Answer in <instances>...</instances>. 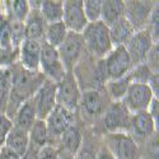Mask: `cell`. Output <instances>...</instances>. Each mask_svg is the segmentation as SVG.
<instances>
[{"instance_id": "cell-12", "label": "cell", "mask_w": 159, "mask_h": 159, "mask_svg": "<svg viewBox=\"0 0 159 159\" xmlns=\"http://www.w3.org/2000/svg\"><path fill=\"white\" fill-rule=\"evenodd\" d=\"M39 73H42L46 79L59 83L66 74L57 50L47 43H42L41 59H39Z\"/></svg>"}, {"instance_id": "cell-47", "label": "cell", "mask_w": 159, "mask_h": 159, "mask_svg": "<svg viewBox=\"0 0 159 159\" xmlns=\"http://www.w3.org/2000/svg\"><path fill=\"white\" fill-rule=\"evenodd\" d=\"M0 71H2V68H0Z\"/></svg>"}, {"instance_id": "cell-30", "label": "cell", "mask_w": 159, "mask_h": 159, "mask_svg": "<svg viewBox=\"0 0 159 159\" xmlns=\"http://www.w3.org/2000/svg\"><path fill=\"white\" fill-rule=\"evenodd\" d=\"M11 89V70L3 68L0 71V113H5Z\"/></svg>"}, {"instance_id": "cell-31", "label": "cell", "mask_w": 159, "mask_h": 159, "mask_svg": "<svg viewBox=\"0 0 159 159\" xmlns=\"http://www.w3.org/2000/svg\"><path fill=\"white\" fill-rule=\"evenodd\" d=\"M0 50L3 51H14L11 45V27L10 19L4 14L0 19Z\"/></svg>"}, {"instance_id": "cell-38", "label": "cell", "mask_w": 159, "mask_h": 159, "mask_svg": "<svg viewBox=\"0 0 159 159\" xmlns=\"http://www.w3.org/2000/svg\"><path fill=\"white\" fill-rule=\"evenodd\" d=\"M144 62L147 64V66L150 69V71L153 74H159V71H158V66H159V45L158 43L153 45V47L150 48L149 54H148V56H147V59H145Z\"/></svg>"}, {"instance_id": "cell-21", "label": "cell", "mask_w": 159, "mask_h": 159, "mask_svg": "<svg viewBox=\"0 0 159 159\" xmlns=\"http://www.w3.org/2000/svg\"><path fill=\"white\" fill-rule=\"evenodd\" d=\"M102 141V138L96 135L90 127H84L83 141L79 150L74 155V159H97Z\"/></svg>"}, {"instance_id": "cell-25", "label": "cell", "mask_w": 159, "mask_h": 159, "mask_svg": "<svg viewBox=\"0 0 159 159\" xmlns=\"http://www.w3.org/2000/svg\"><path fill=\"white\" fill-rule=\"evenodd\" d=\"M28 145H30L28 131L13 126L10 134L8 135V138L5 140L4 147H7L8 149L13 150L14 153H17L19 157H22L23 153L27 150Z\"/></svg>"}, {"instance_id": "cell-22", "label": "cell", "mask_w": 159, "mask_h": 159, "mask_svg": "<svg viewBox=\"0 0 159 159\" xmlns=\"http://www.w3.org/2000/svg\"><path fill=\"white\" fill-rule=\"evenodd\" d=\"M108 30H110V37H111V42L113 47L126 46V43L130 41V38L135 33L134 27H132L131 23L125 17H122L116 23H113L111 27H108Z\"/></svg>"}, {"instance_id": "cell-10", "label": "cell", "mask_w": 159, "mask_h": 159, "mask_svg": "<svg viewBox=\"0 0 159 159\" xmlns=\"http://www.w3.org/2000/svg\"><path fill=\"white\" fill-rule=\"evenodd\" d=\"M103 61L108 80L121 79L129 75L132 70V64L125 46L113 47L110 54L103 59Z\"/></svg>"}, {"instance_id": "cell-24", "label": "cell", "mask_w": 159, "mask_h": 159, "mask_svg": "<svg viewBox=\"0 0 159 159\" xmlns=\"http://www.w3.org/2000/svg\"><path fill=\"white\" fill-rule=\"evenodd\" d=\"M125 17V2L124 0H102L101 20L111 27L113 23Z\"/></svg>"}, {"instance_id": "cell-16", "label": "cell", "mask_w": 159, "mask_h": 159, "mask_svg": "<svg viewBox=\"0 0 159 159\" xmlns=\"http://www.w3.org/2000/svg\"><path fill=\"white\" fill-rule=\"evenodd\" d=\"M62 23L69 32L82 34V32L89 23L84 14L83 0H66L64 2Z\"/></svg>"}, {"instance_id": "cell-15", "label": "cell", "mask_w": 159, "mask_h": 159, "mask_svg": "<svg viewBox=\"0 0 159 159\" xmlns=\"http://www.w3.org/2000/svg\"><path fill=\"white\" fill-rule=\"evenodd\" d=\"M38 120H46L47 116L56 107V83L46 80L38 88L32 98Z\"/></svg>"}, {"instance_id": "cell-18", "label": "cell", "mask_w": 159, "mask_h": 159, "mask_svg": "<svg viewBox=\"0 0 159 159\" xmlns=\"http://www.w3.org/2000/svg\"><path fill=\"white\" fill-rule=\"evenodd\" d=\"M83 131H84V126L80 121H78V122L73 124L71 126H69L60 136V140L57 144L59 152L74 157L82 145Z\"/></svg>"}, {"instance_id": "cell-40", "label": "cell", "mask_w": 159, "mask_h": 159, "mask_svg": "<svg viewBox=\"0 0 159 159\" xmlns=\"http://www.w3.org/2000/svg\"><path fill=\"white\" fill-rule=\"evenodd\" d=\"M148 112L150 113L153 121L155 124V126L159 129V99L158 98H154L149 106L148 108Z\"/></svg>"}, {"instance_id": "cell-46", "label": "cell", "mask_w": 159, "mask_h": 159, "mask_svg": "<svg viewBox=\"0 0 159 159\" xmlns=\"http://www.w3.org/2000/svg\"><path fill=\"white\" fill-rule=\"evenodd\" d=\"M3 16H4V11H3V7H2V2H0V19L3 18Z\"/></svg>"}, {"instance_id": "cell-33", "label": "cell", "mask_w": 159, "mask_h": 159, "mask_svg": "<svg viewBox=\"0 0 159 159\" xmlns=\"http://www.w3.org/2000/svg\"><path fill=\"white\" fill-rule=\"evenodd\" d=\"M83 9L89 23L101 20L102 0H83Z\"/></svg>"}, {"instance_id": "cell-17", "label": "cell", "mask_w": 159, "mask_h": 159, "mask_svg": "<svg viewBox=\"0 0 159 159\" xmlns=\"http://www.w3.org/2000/svg\"><path fill=\"white\" fill-rule=\"evenodd\" d=\"M157 2H125V18L131 23L135 32L147 30L152 10Z\"/></svg>"}, {"instance_id": "cell-45", "label": "cell", "mask_w": 159, "mask_h": 159, "mask_svg": "<svg viewBox=\"0 0 159 159\" xmlns=\"http://www.w3.org/2000/svg\"><path fill=\"white\" fill-rule=\"evenodd\" d=\"M59 153H60V152H59ZM60 159H74V157L68 155V154H64V153H60Z\"/></svg>"}, {"instance_id": "cell-3", "label": "cell", "mask_w": 159, "mask_h": 159, "mask_svg": "<svg viewBox=\"0 0 159 159\" xmlns=\"http://www.w3.org/2000/svg\"><path fill=\"white\" fill-rule=\"evenodd\" d=\"M131 113L122 101L111 102L99 121L90 127L98 136L108 134H129Z\"/></svg>"}, {"instance_id": "cell-11", "label": "cell", "mask_w": 159, "mask_h": 159, "mask_svg": "<svg viewBox=\"0 0 159 159\" xmlns=\"http://www.w3.org/2000/svg\"><path fill=\"white\" fill-rule=\"evenodd\" d=\"M155 134H158V127L148 111L131 115L129 135L138 144V147H141Z\"/></svg>"}, {"instance_id": "cell-26", "label": "cell", "mask_w": 159, "mask_h": 159, "mask_svg": "<svg viewBox=\"0 0 159 159\" xmlns=\"http://www.w3.org/2000/svg\"><path fill=\"white\" fill-rule=\"evenodd\" d=\"M62 9H64L62 0H43V2H41V7H39V11H41V14L47 24L61 22Z\"/></svg>"}, {"instance_id": "cell-2", "label": "cell", "mask_w": 159, "mask_h": 159, "mask_svg": "<svg viewBox=\"0 0 159 159\" xmlns=\"http://www.w3.org/2000/svg\"><path fill=\"white\" fill-rule=\"evenodd\" d=\"M73 75L82 92L92 89H104L108 76L106 73L104 61L92 57L88 52L82 56L73 69Z\"/></svg>"}, {"instance_id": "cell-14", "label": "cell", "mask_w": 159, "mask_h": 159, "mask_svg": "<svg viewBox=\"0 0 159 159\" xmlns=\"http://www.w3.org/2000/svg\"><path fill=\"white\" fill-rule=\"evenodd\" d=\"M153 45H155V42L153 41V38L148 30L136 31L134 33V36L130 38V41L125 46L127 54L130 56L132 68L145 61Z\"/></svg>"}, {"instance_id": "cell-28", "label": "cell", "mask_w": 159, "mask_h": 159, "mask_svg": "<svg viewBox=\"0 0 159 159\" xmlns=\"http://www.w3.org/2000/svg\"><path fill=\"white\" fill-rule=\"evenodd\" d=\"M131 84V78L130 74L121 78V79H116V80H108L106 83V92L110 97V99L112 102H118V101H122L125 94H126V90Z\"/></svg>"}, {"instance_id": "cell-13", "label": "cell", "mask_w": 159, "mask_h": 159, "mask_svg": "<svg viewBox=\"0 0 159 159\" xmlns=\"http://www.w3.org/2000/svg\"><path fill=\"white\" fill-rule=\"evenodd\" d=\"M154 98L155 97L153 96L148 84L131 83L126 90V94L122 102L130 111V113L132 115V113H138L143 111H148L149 106Z\"/></svg>"}, {"instance_id": "cell-32", "label": "cell", "mask_w": 159, "mask_h": 159, "mask_svg": "<svg viewBox=\"0 0 159 159\" xmlns=\"http://www.w3.org/2000/svg\"><path fill=\"white\" fill-rule=\"evenodd\" d=\"M159 136L158 134L153 135L147 143L139 147V159H158L159 153Z\"/></svg>"}, {"instance_id": "cell-36", "label": "cell", "mask_w": 159, "mask_h": 159, "mask_svg": "<svg viewBox=\"0 0 159 159\" xmlns=\"http://www.w3.org/2000/svg\"><path fill=\"white\" fill-rule=\"evenodd\" d=\"M158 27H159V3L157 2V4L154 5V8L152 10V14H150V18H149V22L147 25V30L149 31L153 41L155 43H158V37H159Z\"/></svg>"}, {"instance_id": "cell-5", "label": "cell", "mask_w": 159, "mask_h": 159, "mask_svg": "<svg viewBox=\"0 0 159 159\" xmlns=\"http://www.w3.org/2000/svg\"><path fill=\"white\" fill-rule=\"evenodd\" d=\"M82 37L85 51L94 59H104L113 48L110 37V30L102 20L88 23L82 32Z\"/></svg>"}, {"instance_id": "cell-27", "label": "cell", "mask_w": 159, "mask_h": 159, "mask_svg": "<svg viewBox=\"0 0 159 159\" xmlns=\"http://www.w3.org/2000/svg\"><path fill=\"white\" fill-rule=\"evenodd\" d=\"M68 33H69V31L65 27L62 20L56 22V23H50V24H47L46 33H45V43L50 45L54 48H57L65 41Z\"/></svg>"}, {"instance_id": "cell-4", "label": "cell", "mask_w": 159, "mask_h": 159, "mask_svg": "<svg viewBox=\"0 0 159 159\" xmlns=\"http://www.w3.org/2000/svg\"><path fill=\"white\" fill-rule=\"evenodd\" d=\"M112 101L106 89H92L82 92L78 106V117L84 127H93Z\"/></svg>"}, {"instance_id": "cell-42", "label": "cell", "mask_w": 159, "mask_h": 159, "mask_svg": "<svg viewBox=\"0 0 159 159\" xmlns=\"http://www.w3.org/2000/svg\"><path fill=\"white\" fill-rule=\"evenodd\" d=\"M39 149L38 147H34V145L30 144L27 150L23 153V155L20 157V159H39Z\"/></svg>"}, {"instance_id": "cell-8", "label": "cell", "mask_w": 159, "mask_h": 159, "mask_svg": "<svg viewBox=\"0 0 159 159\" xmlns=\"http://www.w3.org/2000/svg\"><path fill=\"white\" fill-rule=\"evenodd\" d=\"M82 90L79 88L73 73H66L59 83H56V104L73 113L78 112Z\"/></svg>"}, {"instance_id": "cell-43", "label": "cell", "mask_w": 159, "mask_h": 159, "mask_svg": "<svg viewBox=\"0 0 159 159\" xmlns=\"http://www.w3.org/2000/svg\"><path fill=\"white\" fill-rule=\"evenodd\" d=\"M0 159H20V157L7 147L0 148Z\"/></svg>"}, {"instance_id": "cell-7", "label": "cell", "mask_w": 159, "mask_h": 159, "mask_svg": "<svg viewBox=\"0 0 159 159\" xmlns=\"http://www.w3.org/2000/svg\"><path fill=\"white\" fill-rule=\"evenodd\" d=\"M66 73H73L75 65L85 54V46L80 33L69 32L65 41L56 48Z\"/></svg>"}, {"instance_id": "cell-1", "label": "cell", "mask_w": 159, "mask_h": 159, "mask_svg": "<svg viewBox=\"0 0 159 159\" xmlns=\"http://www.w3.org/2000/svg\"><path fill=\"white\" fill-rule=\"evenodd\" d=\"M11 70V89L7 104L5 115L9 118H13L19 106L33 98L38 88L42 85L46 78L39 71H30L17 62L10 68Z\"/></svg>"}, {"instance_id": "cell-34", "label": "cell", "mask_w": 159, "mask_h": 159, "mask_svg": "<svg viewBox=\"0 0 159 159\" xmlns=\"http://www.w3.org/2000/svg\"><path fill=\"white\" fill-rule=\"evenodd\" d=\"M153 73L150 69L147 66V64L143 62L138 66H134L132 70L130 71V78H131V83H140V84H148L149 78Z\"/></svg>"}, {"instance_id": "cell-19", "label": "cell", "mask_w": 159, "mask_h": 159, "mask_svg": "<svg viewBox=\"0 0 159 159\" xmlns=\"http://www.w3.org/2000/svg\"><path fill=\"white\" fill-rule=\"evenodd\" d=\"M41 47V42L24 39L18 48V62L30 71H39Z\"/></svg>"}, {"instance_id": "cell-23", "label": "cell", "mask_w": 159, "mask_h": 159, "mask_svg": "<svg viewBox=\"0 0 159 159\" xmlns=\"http://www.w3.org/2000/svg\"><path fill=\"white\" fill-rule=\"evenodd\" d=\"M11 120H13V125L16 127L30 131V129L37 120V113H36L34 103H33L32 98L25 101L24 103H22L19 106V108L17 110L16 115L13 116Z\"/></svg>"}, {"instance_id": "cell-6", "label": "cell", "mask_w": 159, "mask_h": 159, "mask_svg": "<svg viewBox=\"0 0 159 159\" xmlns=\"http://www.w3.org/2000/svg\"><path fill=\"white\" fill-rule=\"evenodd\" d=\"M78 121H80V120H79L76 113H73L56 104L54 111L45 120L47 131H48V144L47 145L57 148V144H59V140H60V136L62 135V132L69 126H71L73 124Z\"/></svg>"}, {"instance_id": "cell-41", "label": "cell", "mask_w": 159, "mask_h": 159, "mask_svg": "<svg viewBox=\"0 0 159 159\" xmlns=\"http://www.w3.org/2000/svg\"><path fill=\"white\" fill-rule=\"evenodd\" d=\"M148 85L152 90V93L155 98L159 97V74H152L149 78V82Z\"/></svg>"}, {"instance_id": "cell-9", "label": "cell", "mask_w": 159, "mask_h": 159, "mask_svg": "<svg viewBox=\"0 0 159 159\" xmlns=\"http://www.w3.org/2000/svg\"><path fill=\"white\" fill-rule=\"evenodd\" d=\"M102 139L115 159H139V147L129 134H108Z\"/></svg>"}, {"instance_id": "cell-35", "label": "cell", "mask_w": 159, "mask_h": 159, "mask_svg": "<svg viewBox=\"0 0 159 159\" xmlns=\"http://www.w3.org/2000/svg\"><path fill=\"white\" fill-rule=\"evenodd\" d=\"M10 27H11V45L14 50H18L22 42L25 39L24 34V23L17 22V20H10Z\"/></svg>"}, {"instance_id": "cell-44", "label": "cell", "mask_w": 159, "mask_h": 159, "mask_svg": "<svg viewBox=\"0 0 159 159\" xmlns=\"http://www.w3.org/2000/svg\"><path fill=\"white\" fill-rule=\"evenodd\" d=\"M103 140V139H102ZM97 159H115V157L111 154V152L107 149V147L103 144L102 141V145H101V148L98 150V154H97Z\"/></svg>"}, {"instance_id": "cell-39", "label": "cell", "mask_w": 159, "mask_h": 159, "mask_svg": "<svg viewBox=\"0 0 159 159\" xmlns=\"http://www.w3.org/2000/svg\"><path fill=\"white\" fill-rule=\"evenodd\" d=\"M39 159H60L59 149L51 145H46L39 150Z\"/></svg>"}, {"instance_id": "cell-37", "label": "cell", "mask_w": 159, "mask_h": 159, "mask_svg": "<svg viewBox=\"0 0 159 159\" xmlns=\"http://www.w3.org/2000/svg\"><path fill=\"white\" fill-rule=\"evenodd\" d=\"M13 126L14 125H13L11 118H9L5 113H0V148L4 147L5 140L10 134Z\"/></svg>"}, {"instance_id": "cell-29", "label": "cell", "mask_w": 159, "mask_h": 159, "mask_svg": "<svg viewBox=\"0 0 159 159\" xmlns=\"http://www.w3.org/2000/svg\"><path fill=\"white\" fill-rule=\"evenodd\" d=\"M28 138H30V144L38 147L39 149L46 147L48 144V131L45 120H37L32 125V127L28 131Z\"/></svg>"}, {"instance_id": "cell-20", "label": "cell", "mask_w": 159, "mask_h": 159, "mask_svg": "<svg viewBox=\"0 0 159 159\" xmlns=\"http://www.w3.org/2000/svg\"><path fill=\"white\" fill-rule=\"evenodd\" d=\"M46 28H47V23L43 19L39 9H31L27 19L24 20L25 39H32V41L43 43Z\"/></svg>"}]
</instances>
